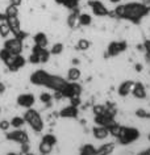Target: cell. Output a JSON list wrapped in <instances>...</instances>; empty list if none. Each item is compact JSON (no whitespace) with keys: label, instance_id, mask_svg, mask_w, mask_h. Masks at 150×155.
<instances>
[{"label":"cell","instance_id":"cell-2","mask_svg":"<svg viewBox=\"0 0 150 155\" xmlns=\"http://www.w3.org/2000/svg\"><path fill=\"white\" fill-rule=\"evenodd\" d=\"M22 117L25 120V125L29 126V129L36 135H41L45 130V120L40 113V110L34 108H28L22 112Z\"/></svg>","mask_w":150,"mask_h":155},{"label":"cell","instance_id":"cell-43","mask_svg":"<svg viewBox=\"0 0 150 155\" xmlns=\"http://www.w3.org/2000/svg\"><path fill=\"white\" fill-rule=\"evenodd\" d=\"M9 4H13V5L20 7L22 4V0H9Z\"/></svg>","mask_w":150,"mask_h":155},{"label":"cell","instance_id":"cell-14","mask_svg":"<svg viewBox=\"0 0 150 155\" xmlns=\"http://www.w3.org/2000/svg\"><path fill=\"white\" fill-rule=\"evenodd\" d=\"M133 84H134V80L133 79H125V80H122L121 83H118V86L116 88V94H117L118 97L126 99L128 96H130V92H132Z\"/></svg>","mask_w":150,"mask_h":155},{"label":"cell","instance_id":"cell-18","mask_svg":"<svg viewBox=\"0 0 150 155\" xmlns=\"http://www.w3.org/2000/svg\"><path fill=\"white\" fill-rule=\"evenodd\" d=\"M91 135L94 137L95 141H99V142H103V141H107L109 138V131H108V127L105 126H99V125H94L91 129Z\"/></svg>","mask_w":150,"mask_h":155},{"label":"cell","instance_id":"cell-49","mask_svg":"<svg viewBox=\"0 0 150 155\" xmlns=\"http://www.w3.org/2000/svg\"><path fill=\"white\" fill-rule=\"evenodd\" d=\"M148 141H149V143H150V131H149V134H148Z\"/></svg>","mask_w":150,"mask_h":155},{"label":"cell","instance_id":"cell-12","mask_svg":"<svg viewBox=\"0 0 150 155\" xmlns=\"http://www.w3.org/2000/svg\"><path fill=\"white\" fill-rule=\"evenodd\" d=\"M58 117L63 118V120H76L80 114V109L78 107H74L71 104H67V105L62 107L58 110Z\"/></svg>","mask_w":150,"mask_h":155},{"label":"cell","instance_id":"cell-39","mask_svg":"<svg viewBox=\"0 0 150 155\" xmlns=\"http://www.w3.org/2000/svg\"><path fill=\"white\" fill-rule=\"evenodd\" d=\"M82 103H83L82 96H74V97L68 99V104H71V105H74V107H78V108L82 105Z\"/></svg>","mask_w":150,"mask_h":155},{"label":"cell","instance_id":"cell-20","mask_svg":"<svg viewBox=\"0 0 150 155\" xmlns=\"http://www.w3.org/2000/svg\"><path fill=\"white\" fill-rule=\"evenodd\" d=\"M32 42H33V45L41 46V48H48L49 46V37L45 32H37V33L33 34Z\"/></svg>","mask_w":150,"mask_h":155},{"label":"cell","instance_id":"cell-50","mask_svg":"<svg viewBox=\"0 0 150 155\" xmlns=\"http://www.w3.org/2000/svg\"><path fill=\"white\" fill-rule=\"evenodd\" d=\"M0 114H2V107H0Z\"/></svg>","mask_w":150,"mask_h":155},{"label":"cell","instance_id":"cell-4","mask_svg":"<svg viewBox=\"0 0 150 155\" xmlns=\"http://www.w3.org/2000/svg\"><path fill=\"white\" fill-rule=\"evenodd\" d=\"M4 141L20 146L21 143L30 141V135H29V131L24 129V127H21V129H13V130H8L4 133Z\"/></svg>","mask_w":150,"mask_h":155},{"label":"cell","instance_id":"cell-28","mask_svg":"<svg viewBox=\"0 0 150 155\" xmlns=\"http://www.w3.org/2000/svg\"><path fill=\"white\" fill-rule=\"evenodd\" d=\"M121 130H122V125L120 122H115L112 124L111 126H108V131H109V137H112L115 141L120 137V134H121Z\"/></svg>","mask_w":150,"mask_h":155},{"label":"cell","instance_id":"cell-15","mask_svg":"<svg viewBox=\"0 0 150 155\" xmlns=\"http://www.w3.org/2000/svg\"><path fill=\"white\" fill-rule=\"evenodd\" d=\"M30 53L36 54L40 59V63L41 64H45V63H49L50 62V58H52V54L46 48H41V46H37V45H32L30 48Z\"/></svg>","mask_w":150,"mask_h":155},{"label":"cell","instance_id":"cell-22","mask_svg":"<svg viewBox=\"0 0 150 155\" xmlns=\"http://www.w3.org/2000/svg\"><path fill=\"white\" fill-rule=\"evenodd\" d=\"M79 8H76L74 11H71L70 13L67 15L66 18V24L68 26V29H78L79 28V21H78V16H79Z\"/></svg>","mask_w":150,"mask_h":155},{"label":"cell","instance_id":"cell-7","mask_svg":"<svg viewBox=\"0 0 150 155\" xmlns=\"http://www.w3.org/2000/svg\"><path fill=\"white\" fill-rule=\"evenodd\" d=\"M63 99H71L74 96H82L83 95V86L78 82H67L65 84V87L61 90Z\"/></svg>","mask_w":150,"mask_h":155},{"label":"cell","instance_id":"cell-9","mask_svg":"<svg viewBox=\"0 0 150 155\" xmlns=\"http://www.w3.org/2000/svg\"><path fill=\"white\" fill-rule=\"evenodd\" d=\"M50 75L49 71H46L45 68H38V70H34V71L30 74L28 80L32 86H36V87H45L46 86V82H48V78Z\"/></svg>","mask_w":150,"mask_h":155},{"label":"cell","instance_id":"cell-37","mask_svg":"<svg viewBox=\"0 0 150 155\" xmlns=\"http://www.w3.org/2000/svg\"><path fill=\"white\" fill-rule=\"evenodd\" d=\"M11 57H12V54H11L7 49H4V48L0 49V62H2V63H5Z\"/></svg>","mask_w":150,"mask_h":155},{"label":"cell","instance_id":"cell-29","mask_svg":"<svg viewBox=\"0 0 150 155\" xmlns=\"http://www.w3.org/2000/svg\"><path fill=\"white\" fill-rule=\"evenodd\" d=\"M78 21H79V26L87 28V26L92 25V16L87 12H82V13H79V16H78Z\"/></svg>","mask_w":150,"mask_h":155},{"label":"cell","instance_id":"cell-10","mask_svg":"<svg viewBox=\"0 0 150 155\" xmlns=\"http://www.w3.org/2000/svg\"><path fill=\"white\" fill-rule=\"evenodd\" d=\"M3 48L8 50L12 55H18V54H22V51H24V41L18 40L17 37L5 38L3 41Z\"/></svg>","mask_w":150,"mask_h":155},{"label":"cell","instance_id":"cell-6","mask_svg":"<svg viewBox=\"0 0 150 155\" xmlns=\"http://www.w3.org/2000/svg\"><path fill=\"white\" fill-rule=\"evenodd\" d=\"M28 63L26 58L22 55V54H18V55H12L9 58L5 63H3L7 67V70L11 72V74H17L20 70H22Z\"/></svg>","mask_w":150,"mask_h":155},{"label":"cell","instance_id":"cell-11","mask_svg":"<svg viewBox=\"0 0 150 155\" xmlns=\"http://www.w3.org/2000/svg\"><path fill=\"white\" fill-rule=\"evenodd\" d=\"M66 83H67V80H66V78L65 76L58 75V74H52L50 72L45 88L52 90V91H61L65 87V84Z\"/></svg>","mask_w":150,"mask_h":155},{"label":"cell","instance_id":"cell-26","mask_svg":"<svg viewBox=\"0 0 150 155\" xmlns=\"http://www.w3.org/2000/svg\"><path fill=\"white\" fill-rule=\"evenodd\" d=\"M78 155H96V147L94 143L91 142H86L79 147Z\"/></svg>","mask_w":150,"mask_h":155},{"label":"cell","instance_id":"cell-32","mask_svg":"<svg viewBox=\"0 0 150 155\" xmlns=\"http://www.w3.org/2000/svg\"><path fill=\"white\" fill-rule=\"evenodd\" d=\"M11 34H12V30H11V26L8 25V22L5 20L0 22V38H8Z\"/></svg>","mask_w":150,"mask_h":155},{"label":"cell","instance_id":"cell-40","mask_svg":"<svg viewBox=\"0 0 150 155\" xmlns=\"http://www.w3.org/2000/svg\"><path fill=\"white\" fill-rule=\"evenodd\" d=\"M26 61H28V63L29 64H41L40 63V59H38V57L36 55V54H33V53H30L29 54V57L26 58Z\"/></svg>","mask_w":150,"mask_h":155},{"label":"cell","instance_id":"cell-47","mask_svg":"<svg viewBox=\"0 0 150 155\" xmlns=\"http://www.w3.org/2000/svg\"><path fill=\"white\" fill-rule=\"evenodd\" d=\"M54 2L57 3L58 5H63V3H65V0H54Z\"/></svg>","mask_w":150,"mask_h":155},{"label":"cell","instance_id":"cell-46","mask_svg":"<svg viewBox=\"0 0 150 155\" xmlns=\"http://www.w3.org/2000/svg\"><path fill=\"white\" fill-rule=\"evenodd\" d=\"M122 0H109V3H112V4H118V3H121Z\"/></svg>","mask_w":150,"mask_h":155},{"label":"cell","instance_id":"cell-45","mask_svg":"<svg viewBox=\"0 0 150 155\" xmlns=\"http://www.w3.org/2000/svg\"><path fill=\"white\" fill-rule=\"evenodd\" d=\"M136 155H148V154H146L145 150H140L138 153H136Z\"/></svg>","mask_w":150,"mask_h":155},{"label":"cell","instance_id":"cell-13","mask_svg":"<svg viewBox=\"0 0 150 155\" xmlns=\"http://www.w3.org/2000/svg\"><path fill=\"white\" fill-rule=\"evenodd\" d=\"M88 5H90V8L92 11V15L99 18L102 17H107L109 16V11L108 8L103 4L100 0H88Z\"/></svg>","mask_w":150,"mask_h":155},{"label":"cell","instance_id":"cell-25","mask_svg":"<svg viewBox=\"0 0 150 155\" xmlns=\"http://www.w3.org/2000/svg\"><path fill=\"white\" fill-rule=\"evenodd\" d=\"M91 46H92V42L84 37L78 38L75 42V50H78V51H88L91 49Z\"/></svg>","mask_w":150,"mask_h":155},{"label":"cell","instance_id":"cell-19","mask_svg":"<svg viewBox=\"0 0 150 155\" xmlns=\"http://www.w3.org/2000/svg\"><path fill=\"white\" fill-rule=\"evenodd\" d=\"M130 95L134 100H145L148 97V91H146L145 84L142 82H134Z\"/></svg>","mask_w":150,"mask_h":155},{"label":"cell","instance_id":"cell-44","mask_svg":"<svg viewBox=\"0 0 150 155\" xmlns=\"http://www.w3.org/2000/svg\"><path fill=\"white\" fill-rule=\"evenodd\" d=\"M142 3H144V4L150 9V0H142Z\"/></svg>","mask_w":150,"mask_h":155},{"label":"cell","instance_id":"cell-8","mask_svg":"<svg viewBox=\"0 0 150 155\" xmlns=\"http://www.w3.org/2000/svg\"><path fill=\"white\" fill-rule=\"evenodd\" d=\"M16 101V105L18 108H22V109H28V108H33L37 103V97L33 92H22V94H18L15 99Z\"/></svg>","mask_w":150,"mask_h":155},{"label":"cell","instance_id":"cell-42","mask_svg":"<svg viewBox=\"0 0 150 155\" xmlns=\"http://www.w3.org/2000/svg\"><path fill=\"white\" fill-rule=\"evenodd\" d=\"M5 92H7V86H5V83L0 80V95H4Z\"/></svg>","mask_w":150,"mask_h":155},{"label":"cell","instance_id":"cell-5","mask_svg":"<svg viewBox=\"0 0 150 155\" xmlns=\"http://www.w3.org/2000/svg\"><path fill=\"white\" fill-rule=\"evenodd\" d=\"M128 50V42L125 40H117V41H111L107 45L105 54L109 58H116L121 54H124Z\"/></svg>","mask_w":150,"mask_h":155},{"label":"cell","instance_id":"cell-36","mask_svg":"<svg viewBox=\"0 0 150 155\" xmlns=\"http://www.w3.org/2000/svg\"><path fill=\"white\" fill-rule=\"evenodd\" d=\"M107 112V105L105 104H94V105L91 107V113L94 116H98V114H103Z\"/></svg>","mask_w":150,"mask_h":155},{"label":"cell","instance_id":"cell-1","mask_svg":"<svg viewBox=\"0 0 150 155\" xmlns=\"http://www.w3.org/2000/svg\"><path fill=\"white\" fill-rule=\"evenodd\" d=\"M150 13V9L142 2H129L122 4L121 20H126L132 24H140L142 18Z\"/></svg>","mask_w":150,"mask_h":155},{"label":"cell","instance_id":"cell-21","mask_svg":"<svg viewBox=\"0 0 150 155\" xmlns=\"http://www.w3.org/2000/svg\"><path fill=\"white\" fill-rule=\"evenodd\" d=\"M65 78H66L67 82H78L80 78H82V70L78 66H71V67L67 68L66 76Z\"/></svg>","mask_w":150,"mask_h":155},{"label":"cell","instance_id":"cell-3","mask_svg":"<svg viewBox=\"0 0 150 155\" xmlns=\"http://www.w3.org/2000/svg\"><path fill=\"white\" fill-rule=\"evenodd\" d=\"M140 138H141V130L138 127L130 126V125H122L121 134L116 139V143L121 147H128L138 142Z\"/></svg>","mask_w":150,"mask_h":155},{"label":"cell","instance_id":"cell-51","mask_svg":"<svg viewBox=\"0 0 150 155\" xmlns=\"http://www.w3.org/2000/svg\"><path fill=\"white\" fill-rule=\"evenodd\" d=\"M74 2H78V3H79V2H80V0H74Z\"/></svg>","mask_w":150,"mask_h":155},{"label":"cell","instance_id":"cell-23","mask_svg":"<svg viewBox=\"0 0 150 155\" xmlns=\"http://www.w3.org/2000/svg\"><path fill=\"white\" fill-rule=\"evenodd\" d=\"M5 21L8 22V25L11 26V30H12V34L16 36L17 33H20L22 28H21V20L20 17H5Z\"/></svg>","mask_w":150,"mask_h":155},{"label":"cell","instance_id":"cell-31","mask_svg":"<svg viewBox=\"0 0 150 155\" xmlns=\"http://www.w3.org/2000/svg\"><path fill=\"white\" fill-rule=\"evenodd\" d=\"M49 51L53 57H59V55H62L63 51H65V45L62 42H55V44L52 45V48L49 49Z\"/></svg>","mask_w":150,"mask_h":155},{"label":"cell","instance_id":"cell-27","mask_svg":"<svg viewBox=\"0 0 150 155\" xmlns=\"http://www.w3.org/2000/svg\"><path fill=\"white\" fill-rule=\"evenodd\" d=\"M38 101H40L42 105H46V107L52 105V103L54 101V100H53V94L49 91H42L41 94L38 95Z\"/></svg>","mask_w":150,"mask_h":155},{"label":"cell","instance_id":"cell-38","mask_svg":"<svg viewBox=\"0 0 150 155\" xmlns=\"http://www.w3.org/2000/svg\"><path fill=\"white\" fill-rule=\"evenodd\" d=\"M11 129V122L8 118H2L0 120V131L2 133H5Z\"/></svg>","mask_w":150,"mask_h":155},{"label":"cell","instance_id":"cell-17","mask_svg":"<svg viewBox=\"0 0 150 155\" xmlns=\"http://www.w3.org/2000/svg\"><path fill=\"white\" fill-rule=\"evenodd\" d=\"M116 141H103L99 147H96V155H112L116 151Z\"/></svg>","mask_w":150,"mask_h":155},{"label":"cell","instance_id":"cell-16","mask_svg":"<svg viewBox=\"0 0 150 155\" xmlns=\"http://www.w3.org/2000/svg\"><path fill=\"white\" fill-rule=\"evenodd\" d=\"M116 121H117L116 117L108 114L107 112H105V113H103V114H98V116H94V117H92V122H94V125L105 126V127L111 126L112 124H115Z\"/></svg>","mask_w":150,"mask_h":155},{"label":"cell","instance_id":"cell-34","mask_svg":"<svg viewBox=\"0 0 150 155\" xmlns=\"http://www.w3.org/2000/svg\"><path fill=\"white\" fill-rule=\"evenodd\" d=\"M41 141H45V142H48L53 146H57L58 142H59V139L54 133H45V134L41 135Z\"/></svg>","mask_w":150,"mask_h":155},{"label":"cell","instance_id":"cell-30","mask_svg":"<svg viewBox=\"0 0 150 155\" xmlns=\"http://www.w3.org/2000/svg\"><path fill=\"white\" fill-rule=\"evenodd\" d=\"M9 122H11V127L12 129H21V127H24L25 125V120L22 116H12L9 120Z\"/></svg>","mask_w":150,"mask_h":155},{"label":"cell","instance_id":"cell-35","mask_svg":"<svg viewBox=\"0 0 150 155\" xmlns=\"http://www.w3.org/2000/svg\"><path fill=\"white\" fill-rule=\"evenodd\" d=\"M134 116L138 120H142V121H146V120H150V112L145 108H136L134 109Z\"/></svg>","mask_w":150,"mask_h":155},{"label":"cell","instance_id":"cell-33","mask_svg":"<svg viewBox=\"0 0 150 155\" xmlns=\"http://www.w3.org/2000/svg\"><path fill=\"white\" fill-rule=\"evenodd\" d=\"M5 17H17L20 15V11H18V7L17 5H13V4H8L5 7L4 12Z\"/></svg>","mask_w":150,"mask_h":155},{"label":"cell","instance_id":"cell-24","mask_svg":"<svg viewBox=\"0 0 150 155\" xmlns=\"http://www.w3.org/2000/svg\"><path fill=\"white\" fill-rule=\"evenodd\" d=\"M54 147L55 146H53V145H50V143L40 139L38 146H37V151L40 155H52V153L54 151Z\"/></svg>","mask_w":150,"mask_h":155},{"label":"cell","instance_id":"cell-48","mask_svg":"<svg viewBox=\"0 0 150 155\" xmlns=\"http://www.w3.org/2000/svg\"><path fill=\"white\" fill-rule=\"evenodd\" d=\"M145 151H146V154H148V155H150V147H148V149H145Z\"/></svg>","mask_w":150,"mask_h":155},{"label":"cell","instance_id":"cell-41","mask_svg":"<svg viewBox=\"0 0 150 155\" xmlns=\"http://www.w3.org/2000/svg\"><path fill=\"white\" fill-rule=\"evenodd\" d=\"M142 46H144L145 51H146V55H148V58H150V40H146L144 44H142Z\"/></svg>","mask_w":150,"mask_h":155}]
</instances>
